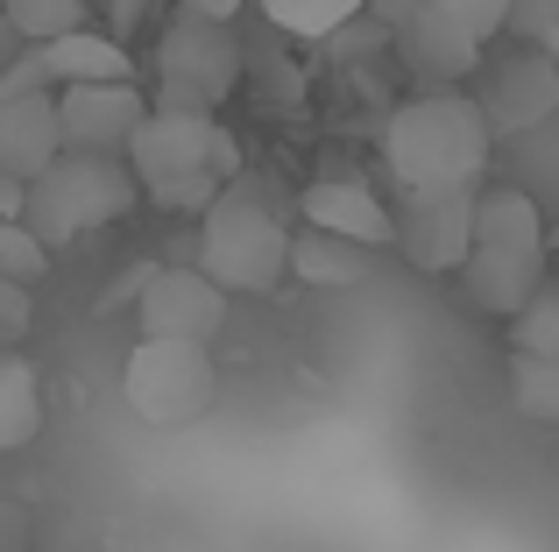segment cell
Listing matches in <instances>:
<instances>
[{"mask_svg": "<svg viewBox=\"0 0 559 552\" xmlns=\"http://www.w3.org/2000/svg\"><path fill=\"white\" fill-rule=\"evenodd\" d=\"M489 121L467 93H418L382 128V164L404 192H475L489 170Z\"/></svg>", "mask_w": 559, "mask_h": 552, "instance_id": "6da1fadb", "label": "cell"}, {"mask_svg": "<svg viewBox=\"0 0 559 552\" xmlns=\"http://www.w3.org/2000/svg\"><path fill=\"white\" fill-rule=\"evenodd\" d=\"M142 199H156L164 213H213L219 192L241 178V149L213 113H164L156 107L142 121L135 149H128Z\"/></svg>", "mask_w": 559, "mask_h": 552, "instance_id": "7a4b0ae2", "label": "cell"}, {"mask_svg": "<svg viewBox=\"0 0 559 552\" xmlns=\"http://www.w3.org/2000/svg\"><path fill=\"white\" fill-rule=\"evenodd\" d=\"M425 8H439L461 36H475V43H489V36L510 28V0H425Z\"/></svg>", "mask_w": 559, "mask_h": 552, "instance_id": "cb8c5ba5", "label": "cell"}, {"mask_svg": "<svg viewBox=\"0 0 559 552\" xmlns=\"http://www.w3.org/2000/svg\"><path fill=\"white\" fill-rule=\"evenodd\" d=\"M0 99H57V71L43 50H22L8 64V79H0Z\"/></svg>", "mask_w": 559, "mask_h": 552, "instance_id": "484cf974", "label": "cell"}, {"mask_svg": "<svg viewBox=\"0 0 559 552\" xmlns=\"http://www.w3.org/2000/svg\"><path fill=\"white\" fill-rule=\"evenodd\" d=\"M121 397H128V411H135L142 425L178 432V425H191V418L213 411L219 369H213V355H205V347L142 340L135 355H128V369H121Z\"/></svg>", "mask_w": 559, "mask_h": 552, "instance_id": "8992f818", "label": "cell"}, {"mask_svg": "<svg viewBox=\"0 0 559 552\" xmlns=\"http://www.w3.org/2000/svg\"><path fill=\"white\" fill-rule=\"evenodd\" d=\"M290 276L312 290H347L369 276V249H355V241H333V235H290Z\"/></svg>", "mask_w": 559, "mask_h": 552, "instance_id": "2e32d148", "label": "cell"}, {"mask_svg": "<svg viewBox=\"0 0 559 552\" xmlns=\"http://www.w3.org/2000/svg\"><path fill=\"white\" fill-rule=\"evenodd\" d=\"M22 50H28V43H22V36H14V28H8V22H0V79H8V64H14V57H22Z\"/></svg>", "mask_w": 559, "mask_h": 552, "instance_id": "1f68e13d", "label": "cell"}, {"mask_svg": "<svg viewBox=\"0 0 559 552\" xmlns=\"http://www.w3.org/2000/svg\"><path fill=\"white\" fill-rule=\"evenodd\" d=\"M0 22H8L28 50H50V43H64V36L85 28V0H0Z\"/></svg>", "mask_w": 559, "mask_h": 552, "instance_id": "d6986e66", "label": "cell"}, {"mask_svg": "<svg viewBox=\"0 0 559 552\" xmlns=\"http://www.w3.org/2000/svg\"><path fill=\"white\" fill-rule=\"evenodd\" d=\"M305 227L312 235H333V241H355V249H382L396 235L390 206L369 192L361 178H319L305 192Z\"/></svg>", "mask_w": 559, "mask_h": 552, "instance_id": "7c38bea8", "label": "cell"}, {"mask_svg": "<svg viewBox=\"0 0 559 552\" xmlns=\"http://www.w3.org/2000/svg\"><path fill=\"white\" fill-rule=\"evenodd\" d=\"M150 99L135 85H64L57 121H64V156H128L150 121Z\"/></svg>", "mask_w": 559, "mask_h": 552, "instance_id": "52a82bcc", "label": "cell"}, {"mask_svg": "<svg viewBox=\"0 0 559 552\" xmlns=\"http://www.w3.org/2000/svg\"><path fill=\"white\" fill-rule=\"evenodd\" d=\"M28 213V184L22 178H0V220H22Z\"/></svg>", "mask_w": 559, "mask_h": 552, "instance_id": "f546056e", "label": "cell"}, {"mask_svg": "<svg viewBox=\"0 0 559 552\" xmlns=\"http://www.w3.org/2000/svg\"><path fill=\"white\" fill-rule=\"evenodd\" d=\"M57 156H64L57 99H0V178L36 184Z\"/></svg>", "mask_w": 559, "mask_h": 552, "instance_id": "4fadbf2b", "label": "cell"}, {"mask_svg": "<svg viewBox=\"0 0 559 552\" xmlns=\"http://www.w3.org/2000/svg\"><path fill=\"white\" fill-rule=\"evenodd\" d=\"M43 269H50V249H43V241L28 235L22 220H0V276H8V284H28V290H36V284H43Z\"/></svg>", "mask_w": 559, "mask_h": 552, "instance_id": "603a6c76", "label": "cell"}, {"mask_svg": "<svg viewBox=\"0 0 559 552\" xmlns=\"http://www.w3.org/2000/svg\"><path fill=\"white\" fill-rule=\"evenodd\" d=\"M234 8H248V0H185V14H205V22H227Z\"/></svg>", "mask_w": 559, "mask_h": 552, "instance_id": "4dcf8cb0", "label": "cell"}, {"mask_svg": "<svg viewBox=\"0 0 559 552\" xmlns=\"http://www.w3.org/2000/svg\"><path fill=\"white\" fill-rule=\"evenodd\" d=\"M418 8H425V0H369V22H376V28H390V36H404Z\"/></svg>", "mask_w": 559, "mask_h": 552, "instance_id": "f1b7e54d", "label": "cell"}, {"mask_svg": "<svg viewBox=\"0 0 559 552\" xmlns=\"http://www.w3.org/2000/svg\"><path fill=\"white\" fill-rule=\"evenodd\" d=\"M552 113H559V57L518 50L510 64L489 71V93H481V121H489V135H524V128L552 121Z\"/></svg>", "mask_w": 559, "mask_h": 552, "instance_id": "30bf717a", "label": "cell"}, {"mask_svg": "<svg viewBox=\"0 0 559 552\" xmlns=\"http://www.w3.org/2000/svg\"><path fill=\"white\" fill-rule=\"evenodd\" d=\"M43 432V383L28 361L0 355V454H22Z\"/></svg>", "mask_w": 559, "mask_h": 552, "instance_id": "ac0fdd59", "label": "cell"}, {"mask_svg": "<svg viewBox=\"0 0 559 552\" xmlns=\"http://www.w3.org/2000/svg\"><path fill=\"white\" fill-rule=\"evenodd\" d=\"M36 525H28V503L22 496H0V552H28Z\"/></svg>", "mask_w": 559, "mask_h": 552, "instance_id": "83f0119b", "label": "cell"}, {"mask_svg": "<svg viewBox=\"0 0 559 552\" xmlns=\"http://www.w3.org/2000/svg\"><path fill=\"white\" fill-rule=\"evenodd\" d=\"M475 249H546V220H538V206L524 192L496 184L475 206Z\"/></svg>", "mask_w": 559, "mask_h": 552, "instance_id": "e0dca14e", "label": "cell"}, {"mask_svg": "<svg viewBox=\"0 0 559 552\" xmlns=\"http://www.w3.org/2000/svg\"><path fill=\"white\" fill-rule=\"evenodd\" d=\"M510 404L538 425H559V361L538 355H510Z\"/></svg>", "mask_w": 559, "mask_h": 552, "instance_id": "44dd1931", "label": "cell"}, {"mask_svg": "<svg viewBox=\"0 0 559 552\" xmlns=\"http://www.w3.org/2000/svg\"><path fill=\"white\" fill-rule=\"evenodd\" d=\"M142 199L128 156H57L36 184H28V213L22 227L50 249V241H71V235H93V227L121 220L128 206Z\"/></svg>", "mask_w": 559, "mask_h": 552, "instance_id": "277c9868", "label": "cell"}, {"mask_svg": "<svg viewBox=\"0 0 559 552\" xmlns=\"http://www.w3.org/2000/svg\"><path fill=\"white\" fill-rule=\"evenodd\" d=\"M262 14H270L284 36H305V43H333L355 14H369V0H262Z\"/></svg>", "mask_w": 559, "mask_h": 552, "instance_id": "ffe728a7", "label": "cell"}, {"mask_svg": "<svg viewBox=\"0 0 559 552\" xmlns=\"http://www.w3.org/2000/svg\"><path fill=\"white\" fill-rule=\"evenodd\" d=\"M475 206L481 192H467V184L461 192H404V220H396L404 255L432 276H461L475 255Z\"/></svg>", "mask_w": 559, "mask_h": 552, "instance_id": "ba28073f", "label": "cell"}, {"mask_svg": "<svg viewBox=\"0 0 559 552\" xmlns=\"http://www.w3.org/2000/svg\"><path fill=\"white\" fill-rule=\"evenodd\" d=\"M135 312H142V340L213 347V333L227 326V290H219L205 269H156Z\"/></svg>", "mask_w": 559, "mask_h": 552, "instance_id": "9c48e42d", "label": "cell"}, {"mask_svg": "<svg viewBox=\"0 0 559 552\" xmlns=\"http://www.w3.org/2000/svg\"><path fill=\"white\" fill-rule=\"evenodd\" d=\"M43 57H50V71H57V93H64V85H128V50L114 36H93V28L50 43Z\"/></svg>", "mask_w": 559, "mask_h": 552, "instance_id": "9a60e30c", "label": "cell"}, {"mask_svg": "<svg viewBox=\"0 0 559 552\" xmlns=\"http://www.w3.org/2000/svg\"><path fill=\"white\" fill-rule=\"evenodd\" d=\"M199 269L213 276L219 290H276L290 269V227L276 220V206L255 192L248 178H234L219 192V206L205 213L199 227Z\"/></svg>", "mask_w": 559, "mask_h": 552, "instance_id": "3957f363", "label": "cell"}, {"mask_svg": "<svg viewBox=\"0 0 559 552\" xmlns=\"http://www.w3.org/2000/svg\"><path fill=\"white\" fill-rule=\"evenodd\" d=\"M241 85V43L227 22L178 14L156 43V107L164 113H219V99Z\"/></svg>", "mask_w": 559, "mask_h": 552, "instance_id": "5b68a950", "label": "cell"}, {"mask_svg": "<svg viewBox=\"0 0 559 552\" xmlns=\"http://www.w3.org/2000/svg\"><path fill=\"white\" fill-rule=\"evenodd\" d=\"M475 57H481V43L461 36V28H453L439 8H418V14H411V28H404V64L418 71L432 93H453V79H461V71H475Z\"/></svg>", "mask_w": 559, "mask_h": 552, "instance_id": "5bb4252c", "label": "cell"}, {"mask_svg": "<svg viewBox=\"0 0 559 552\" xmlns=\"http://www.w3.org/2000/svg\"><path fill=\"white\" fill-rule=\"evenodd\" d=\"M28 319H36V304H28V284H8V276H0V347L22 340Z\"/></svg>", "mask_w": 559, "mask_h": 552, "instance_id": "4316f807", "label": "cell"}, {"mask_svg": "<svg viewBox=\"0 0 559 552\" xmlns=\"http://www.w3.org/2000/svg\"><path fill=\"white\" fill-rule=\"evenodd\" d=\"M510 340H518V355L559 361V284H546L518 319H510Z\"/></svg>", "mask_w": 559, "mask_h": 552, "instance_id": "7402d4cb", "label": "cell"}, {"mask_svg": "<svg viewBox=\"0 0 559 552\" xmlns=\"http://www.w3.org/2000/svg\"><path fill=\"white\" fill-rule=\"evenodd\" d=\"M510 28L524 36V50L559 57V0H510Z\"/></svg>", "mask_w": 559, "mask_h": 552, "instance_id": "d4e9b609", "label": "cell"}, {"mask_svg": "<svg viewBox=\"0 0 559 552\" xmlns=\"http://www.w3.org/2000/svg\"><path fill=\"white\" fill-rule=\"evenodd\" d=\"M546 249H475L461 269V290L475 312H496V319H518L524 304L546 290Z\"/></svg>", "mask_w": 559, "mask_h": 552, "instance_id": "8fae6325", "label": "cell"}]
</instances>
